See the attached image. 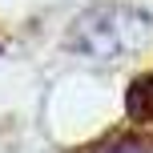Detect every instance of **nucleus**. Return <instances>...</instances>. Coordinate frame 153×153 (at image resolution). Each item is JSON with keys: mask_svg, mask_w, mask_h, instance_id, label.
Instances as JSON below:
<instances>
[{"mask_svg": "<svg viewBox=\"0 0 153 153\" xmlns=\"http://www.w3.org/2000/svg\"><path fill=\"white\" fill-rule=\"evenodd\" d=\"M153 32V16L137 4H93L73 20L69 53L89 56V61H117V56L137 53Z\"/></svg>", "mask_w": 153, "mask_h": 153, "instance_id": "obj_1", "label": "nucleus"}, {"mask_svg": "<svg viewBox=\"0 0 153 153\" xmlns=\"http://www.w3.org/2000/svg\"><path fill=\"white\" fill-rule=\"evenodd\" d=\"M125 113L133 125H153V73L137 76L125 89Z\"/></svg>", "mask_w": 153, "mask_h": 153, "instance_id": "obj_2", "label": "nucleus"}, {"mask_svg": "<svg viewBox=\"0 0 153 153\" xmlns=\"http://www.w3.org/2000/svg\"><path fill=\"white\" fill-rule=\"evenodd\" d=\"M73 153H149V141L141 133H133V129H113L101 141H93L85 149H73Z\"/></svg>", "mask_w": 153, "mask_h": 153, "instance_id": "obj_3", "label": "nucleus"}]
</instances>
